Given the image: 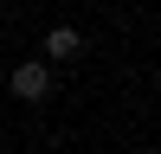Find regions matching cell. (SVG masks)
<instances>
[{"mask_svg": "<svg viewBox=\"0 0 161 154\" xmlns=\"http://www.w3.org/2000/svg\"><path fill=\"white\" fill-rule=\"evenodd\" d=\"M13 96L19 103H45L52 96V64H19L13 71Z\"/></svg>", "mask_w": 161, "mask_h": 154, "instance_id": "6da1fadb", "label": "cell"}, {"mask_svg": "<svg viewBox=\"0 0 161 154\" xmlns=\"http://www.w3.org/2000/svg\"><path fill=\"white\" fill-rule=\"evenodd\" d=\"M77 51H84V32H71V26L45 32V58H77Z\"/></svg>", "mask_w": 161, "mask_h": 154, "instance_id": "7a4b0ae2", "label": "cell"}]
</instances>
